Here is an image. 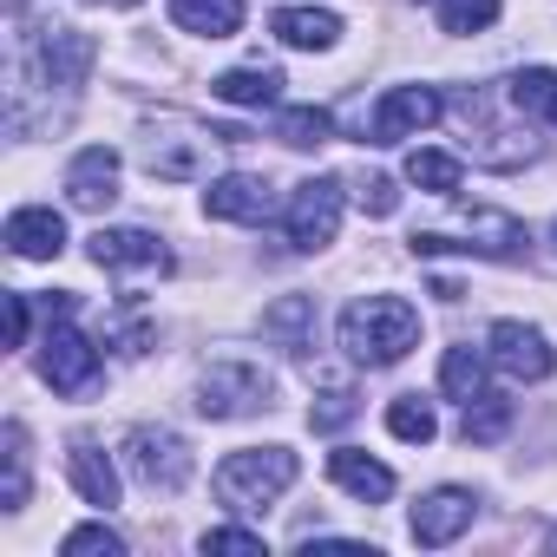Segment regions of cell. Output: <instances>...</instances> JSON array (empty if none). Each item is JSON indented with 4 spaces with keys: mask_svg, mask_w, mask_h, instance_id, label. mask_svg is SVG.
<instances>
[{
    "mask_svg": "<svg viewBox=\"0 0 557 557\" xmlns=\"http://www.w3.org/2000/svg\"><path fill=\"white\" fill-rule=\"evenodd\" d=\"M498 21V0H440V27L446 34H485Z\"/></svg>",
    "mask_w": 557,
    "mask_h": 557,
    "instance_id": "1f68e13d",
    "label": "cell"
},
{
    "mask_svg": "<svg viewBox=\"0 0 557 557\" xmlns=\"http://www.w3.org/2000/svg\"><path fill=\"white\" fill-rule=\"evenodd\" d=\"M550 99H557V73H550V66H524V73L505 79V106L524 112V119H531V112H550Z\"/></svg>",
    "mask_w": 557,
    "mask_h": 557,
    "instance_id": "4316f807",
    "label": "cell"
},
{
    "mask_svg": "<svg viewBox=\"0 0 557 557\" xmlns=\"http://www.w3.org/2000/svg\"><path fill=\"white\" fill-rule=\"evenodd\" d=\"M112 8H138V0H112Z\"/></svg>",
    "mask_w": 557,
    "mask_h": 557,
    "instance_id": "d590c367",
    "label": "cell"
},
{
    "mask_svg": "<svg viewBox=\"0 0 557 557\" xmlns=\"http://www.w3.org/2000/svg\"><path fill=\"white\" fill-rule=\"evenodd\" d=\"M40 374L53 394H86L99 381V348L73 329V315H53V329L40 342Z\"/></svg>",
    "mask_w": 557,
    "mask_h": 557,
    "instance_id": "9c48e42d",
    "label": "cell"
},
{
    "mask_svg": "<svg viewBox=\"0 0 557 557\" xmlns=\"http://www.w3.org/2000/svg\"><path fill=\"white\" fill-rule=\"evenodd\" d=\"M459 158L453 151H433V145H420L413 158H407V184H420V190H433V197H453L459 190Z\"/></svg>",
    "mask_w": 557,
    "mask_h": 557,
    "instance_id": "cb8c5ba5",
    "label": "cell"
},
{
    "mask_svg": "<svg viewBox=\"0 0 557 557\" xmlns=\"http://www.w3.org/2000/svg\"><path fill=\"white\" fill-rule=\"evenodd\" d=\"M210 145H216V132H203V125H190V119H158V125H145L138 158H145L151 177H164V184H190V177H203Z\"/></svg>",
    "mask_w": 557,
    "mask_h": 557,
    "instance_id": "277c9868",
    "label": "cell"
},
{
    "mask_svg": "<svg viewBox=\"0 0 557 557\" xmlns=\"http://www.w3.org/2000/svg\"><path fill=\"white\" fill-rule=\"evenodd\" d=\"M329 479H335L342 492H355L361 505L394 498V466H381V459H368V453H355V446H335V453H329Z\"/></svg>",
    "mask_w": 557,
    "mask_h": 557,
    "instance_id": "e0dca14e",
    "label": "cell"
},
{
    "mask_svg": "<svg viewBox=\"0 0 557 557\" xmlns=\"http://www.w3.org/2000/svg\"><path fill=\"white\" fill-rule=\"evenodd\" d=\"M66 466H73V485H79L86 505H99V511L119 505V466H112L92 440H73V459H66Z\"/></svg>",
    "mask_w": 557,
    "mask_h": 557,
    "instance_id": "ffe728a7",
    "label": "cell"
},
{
    "mask_svg": "<svg viewBox=\"0 0 557 557\" xmlns=\"http://www.w3.org/2000/svg\"><path fill=\"white\" fill-rule=\"evenodd\" d=\"M342 210H348L342 177H309V184H296V190H289V210H283V236H289V249H302V256L329 249L335 230H342Z\"/></svg>",
    "mask_w": 557,
    "mask_h": 557,
    "instance_id": "5b68a950",
    "label": "cell"
},
{
    "mask_svg": "<svg viewBox=\"0 0 557 557\" xmlns=\"http://www.w3.org/2000/svg\"><path fill=\"white\" fill-rule=\"evenodd\" d=\"M125 466H132L138 485H151V492H184L190 472H197L184 433H171V426H132V433H125Z\"/></svg>",
    "mask_w": 557,
    "mask_h": 557,
    "instance_id": "52a82bcc",
    "label": "cell"
},
{
    "mask_svg": "<svg viewBox=\"0 0 557 557\" xmlns=\"http://www.w3.org/2000/svg\"><path fill=\"white\" fill-rule=\"evenodd\" d=\"M269 27H275V40L296 47V53H329L342 40V14L335 8H283Z\"/></svg>",
    "mask_w": 557,
    "mask_h": 557,
    "instance_id": "ac0fdd59",
    "label": "cell"
},
{
    "mask_svg": "<svg viewBox=\"0 0 557 557\" xmlns=\"http://www.w3.org/2000/svg\"><path fill=\"white\" fill-rule=\"evenodd\" d=\"M86 73H92V40H86V34H73V27L40 34V47H34V79H40V86L73 92Z\"/></svg>",
    "mask_w": 557,
    "mask_h": 557,
    "instance_id": "4fadbf2b",
    "label": "cell"
},
{
    "mask_svg": "<svg viewBox=\"0 0 557 557\" xmlns=\"http://www.w3.org/2000/svg\"><path fill=\"white\" fill-rule=\"evenodd\" d=\"M269 394H275V381L256 361H216L197 381V413L203 420H243V413L269 407Z\"/></svg>",
    "mask_w": 557,
    "mask_h": 557,
    "instance_id": "8992f818",
    "label": "cell"
},
{
    "mask_svg": "<svg viewBox=\"0 0 557 557\" xmlns=\"http://www.w3.org/2000/svg\"><path fill=\"white\" fill-rule=\"evenodd\" d=\"M275 138L296 145V151H315V145L335 138V112H322V106H283V112H275Z\"/></svg>",
    "mask_w": 557,
    "mask_h": 557,
    "instance_id": "603a6c76",
    "label": "cell"
},
{
    "mask_svg": "<svg viewBox=\"0 0 557 557\" xmlns=\"http://www.w3.org/2000/svg\"><path fill=\"white\" fill-rule=\"evenodd\" d=\"M485 355H492V368H498L505 381H550V368H557L544 329H531V322H492Z\"/></svg>",
    "mask_w": 557,
    "mask_h": 557,
    "instance_id": "30bf717a",
    "label": "cell"
},
{
    "mask_svg": "<svg viewBox=\"0 0 557 557\" xmlns=\"http://www.w3.org/2000/svg\"><path fill=\"white\" fill-rule=\"evenodd\" d=\"M511 433V400L505 394H479V400H466V420H459V440L466 446H492V440H505Z\"/></svg>",
    "mask_w": 557,
    "mask_h": 557,
    "instance_id": "7402d4cb",
    "label": "cell"
},
{
    "mask_svg": "<svg viewBox=\"0 0 557 557\" xmlns=\"http://www.w3.org/2000/svg\"><path fill=\"white\" fill-rule=\"evenodd\" d=\"M27 322H34L27 296H8V342H14V348H27Z\"/></svg>",
    "mask_w": 557,
    "mask_h": 557,
    "instance_id": "e575fe53",
    "label": "cell"
},
{
    "mask_svg": "<svg viewBox=\"0 0 557 557\" xmlns=\"http://www.w3.org/2000/svg\"><path fill=\"white\" fill-rule=\"evenodd\" d=\"M171 21L197 40H230L243 27V0H171Z\"/></svg>",
    "mask_w": 557,
    "mask_h": 557,
    "instance_id": "44dd1931",
    "label": "cell"
},
{
    "mask_svg": "<svg viewBox=\"0 0 557 557\" xmlns=\"http://www.w3.org/2000/svg\"><path fill=\"white\" fill-rule=\"evenodd\" d=\"M309 329H315V302H309V296H283V302L262 309V335H283L289 348H302Z\"/></svg>",
    "mask_w": 557,
    "mask_h": 557,
    "instance_id": "83f0119b",
    "label": "cell"
},
{
    "mask_svg": "<svg viewBox=\"0 0 557 557\" xmlns=\"http://www.w3.org/2000/svg\"><path fill=\"white\" fill-rule=\"evenodd\" d=\"M446 119V99L433 86H394L381 92V106L368 112V145H400V138H420L426 125Z\"/></svg>",
    "mask_w": 557,
    "mask_h": 557,
    "instance_id": "ba28073f",
    "label": "cell"
},
{
    "mask_svg": "<svg viewBox=\"0 0 557 557\" xmlns=\"http://www.w3.org/2000/svg\"><path fill=\"white\" fill-rule=\"evenodd\" d=\"M60 557H125V537H119V531L99 518V524H79V531H66Z\"/></svg>",
    "mask_w": 557,
    "mask_h": 557,
    "instance_id": "4dcf8cb0",
    "label": "cell"
},
{
    "mask_svg": "<svg viewBox=\"0 0 557 557\" xmlns=\"http://www.w3.org/2000/svg\"><path fill=\"white\" fill-rule=\"evenodd\" d=\"M197 550H203V557H269L262 531H243V524H216V531H203Z\"/></svg>",
    "mask_w": 557,
    "mask_h": 557,
    "instance_id": "f1b7e54d",
    "label": "cell"
},
{
    "mask_svg": "<svg viewBox=\"0 0 557 557\" xmlns=\"http://www.w3.org/2000/svg\"><path fill=\"white\" fill-rule=\"evenodd\" d=\"M283 73L275 66H230V73H216L210 79V92L223 99V106H283Z\"/></svg>",
    "mask_w": 557,
    "mask_h": 557,
    "instance_id": "d6986e66",
    "label": "cell"
},
{
    "mask_svg": "<svg viewBox=\"0 0 557 557\" xmlns=\"http://www.w3.org/2000/svg\"><path fill=\"white\" fill-rule=\"evenodd\" d=\"M296 472H302V459L289 446H243V453H230L216 466V498L249 518V511H269L283 498L296 485Z\"/></svg>",
    "mask_w": 557,
    "mask_h": 557,
    "instance_id": "7a4b0ae2",
    "label": "cell"
},
{
    "mask_svg": "<svg viewBox=\"0 0 557 557\" xmlns=\"http://www.w3.org/2000/svg\"><path fill=\"white\" fill-rule=\"evenodd\" d=\"M472 518H479V498H472L466 485H433V492L413 505V544L440 550V544L466 537V531H472Z\"/></svg>",
    "mask_w": 557,
    "mask_h": 557,
    "instance_id": "8fae6325",
    "label": "cell"
},
{
    "mask_svg": "<svg viewBox=\"0 0 557 557\" xmlns=\"http://www.w3.org/2000/svg\"><path fill=\"white\" fill-rule=\"evenodd\" d=\"M66 197H73V210H106L119 197V151L112 145H86L66 164Z\"/></svg>",
    "mask_w": 557,
    "mask_h": 557,
    "instance_id": "9a60e30c",
    "label": "cell"
},
{
    "mask_svg": "<svg viewBox=\"0 0 557 557\" xmlns=\"http://www.w3.org/2000/svg\"><path fill=\"white\" fill-rule=\"evenodd\" d=\"M550 119H557V99H550Z\"/></svg>",
    "mask_w": 557,
    "mask_h": 557,
    "instance_id": "74e56055",
    "label": "cell"
},
{
    "mask_svg": "<svg viewBox=\"0 0 557 557\" xmlns=\"http://www.w3.org/2000/svg\"><path fill=\"white\" fill-rule=\"evenodd\" d=\"M485 361H492V355H479V348H446L440 387H446L453 400H479V394H485Z\"/></svg>",
    "mask_w": 557,
    "mask_h": 557,
    "instance_id": "d4e9b609",
    "label": "cell"
},
{
    "mask_svg": "<svg viewBox=\"0 0 557 557\" xmlns=\"http://www.w3.org/2000/svg\"><path fill=\"white\" fill-rule=\"evenodd\" d=\"M387 433H394V440H407V446H426V440L440 433V413H433V400H420V394H400V400H387Z\"/></svg>",
    "mask_w": 557,
    "mask_h": 557,
    "instance_id": "484cf974",
    "label": "cell"
},
{
    "mask_svg": "<svg viewBox=\"0 0 557 557\" xmlns=\"http://www.w3.org/2000/svg\"><path fill=\"white\" fill-rule=\"evenodd\" d=\"M550 236H557V223H550Z\"/></svg>",
    "mask_w": 557,
    "mask_h": 557,
    "instance_id": "f35d334b",
    "label": "cell"
},
{
    "mask_svg": "<svg viewBox=\"0 0 557 557\" xmlns=\"http://www.w3.org/2000/svg\"><path fill=\"white\" fill-rule=\"evenodd\" d=\"M348 420H355V394H348V387H329V394L309 407V426H315V433H335V426H348Z\"/></svg>",
    "mask_w": 557,
    "mask_h": 557,
    "instance_id": "d6a6232c",
    "label": "cell"
},
{
    "mask_svg": "<svg viewBox=\"0 0 557 557\" xmlns=\"http://www.w3.org/2000/svg\"><path fill=\"white\" fill-rule=\"evenodd\" d=\"M269 210H275V190L249 171H230L203 190V216H216V223H262Z\"/></svg>",
    "mask_w": 557,
    "mask_h": 557,
    "instance_id": "5bb4252c",
    "label": "cell"
},
{
    "mask_svg": "<svg viewBox=\"0 0 557 557\" xmlns=\"http://www.w3.org/2000/svg\"><path fill=\"white\" fill-rule=\"evenodd\" d=\"M92 262L99 269H119V275H164L171 269V249L151 230H92Z\"/></svg>",
    "mask_w": 557,
    "mask_h": 557,
    "instance_id": "7c38bea8",
    "label": "cell"
},
{
    "mask_svg": "<svg viewBox=\"0 0 557 557\" xmlns=\"http://www.w3.org/2000/svg\"><path fill=\"white\" fill-rule=\"evenodd\" d=\"M8 249H14L21 262H53V256L66 249V216H60L53 203L14 210V216H8Z\"/></svg>",
    "mask_w": 557,
    "mask_h": 557,
    "instance_id": "2e32d148",
    "label": "cell"
},
{
    "mask_svg": "<svg viewBox=\"0 0 557 557\" xmlns=\"http://www.w3.org/2000/svg\"><path fill=\"white\" fill-rule=\"evenodd\" d=\"M0 505L21 511L27 505V426L8 420V485H0Z\"/></svg>",
    "mask_w": 557,
    "mask_h": 557,
    "instance_id": "f546056e",
    "label": "cell"
},
{
    "mask_svg": "<svg viewBox=\"0 0 557 557\" xmlns=\"http://www.w3.org/2000/svg\"><path fill=\"white\" fill-rule=\"evenodd\" d=\"M550 550H557V531H550Z\"/></svg>",
    "mask_w": 557,
    "mask_h": 557,
    "instance_id": "8d00e7d4",
    "label": "cell"
},
{
    "mask_svg": "<svg viewBox=\"0 0 557 557\" xmlns=\"http://www.w3.org/2000/svg\"><path fill=\"white\" fill-rule=\"evenodd\" d=\"M524 243H531V230H524L511 210H459L453 230H413V256H446V249H459V256L511 262V256H524Z\"/></svg>",
    "mask_w": 557,
    "mask_h": 557,
    "instance_id": "3957f363",
    "label": "cell"
},
{
    "mask_svg": "<svg viewBox=\"0 0 557 557\" xmlns=\"http://www.w3.org/2000/svg\"><path fill=\"white\" fill-rule=\"evenodd\" d=\"M342 348L355 368H394L420 348V309L407 296H361L342 309Z\"/></svg>",
    "mask_w": 557,
    "mask_h": 557,
    "instance_id": "6da1fadb",
    "label": "cell"
},
{
    "mask_svg": "<svg viewBox=\"0 0 557 557\" xmlns=\"http://www.w3.org/2000/svg\"><path fill=\"white\" fill-rule=\"evenodd\" d=\"M361 210H368V216H394V210H400L394 177H368V184H361Z\"/></svg>",
    "mask_w": 557,
    "mask_h": 557,
    "instance_id": "836d02e7",
    "label": "cell"
}]
</instances>
